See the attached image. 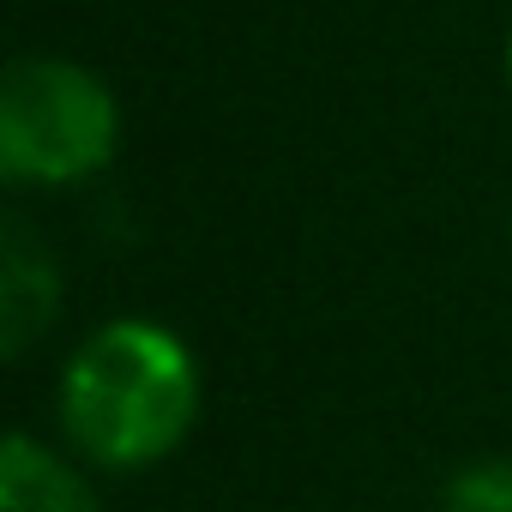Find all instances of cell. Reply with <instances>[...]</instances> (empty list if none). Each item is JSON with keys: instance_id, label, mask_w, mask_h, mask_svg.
<instances>
[{"instance_id": "3", "label": "cell", "mask_w": 512, "mask_h": 512, "mask_svg": "<svg viewBox=\"0 0 512 512\" xmlns=\"http://www.w3.org/2000/svg\"><path fill=\"white\" fill-rule=\"evenodd\" d=\"M55 308H61L55 260H49V247L13 217L7 223V241H0V350L25 356L49 332Z\"/></svg>"}, {"instance_id": "2", "label": "cell", "mask_w": 512, "mask_h": 512, "mask_svg": "<svg viewBox=\"0 0 512 512\" xmlns=\"http://www.w3.org/2000/svg\"><path fill=\"white\" fill-rule=\"evenodd\" d=\"M121 151L115 91L61 55H25L0 79V175L19 187H79Z\"/></svg>"}, {"instance_id": "1", "label": "cell", "mask_w": 512, "mask_h": 512, "mask_svg": "<svg viewBox=\"0 0 512 512\" xmlns=\"http://www.w3.org/2000/svg\"><path fill=\"white\" fill-rule=\"evenodd\" d=\"M55 410L85 464L151 470L199 422V362L157 320H109L67 356Z\"/></svg>"}, {"instance_id": "4", "label": "cell", "mask_w": 512, "mask_h": 512, "mask_svg": "<svg viewBox=\"0 0 512 512\" xmlns=\"http://www.w3.org/2000/svg\"><path fill=\"white\" fill-rule=\"evenodd\" d=\"M0 512H97L79 464L49 452L31 434H7L0 446Z\"/></svg>"}, {"instance_id": "6", "label": "cell", "mask_w": 512, "mask_h": 512, "mask_svg": "<svg viewBox=\"0 0 512 512\" xmlns=\"http://www.w3.org/2000/svg\"><path fill=\"white\" fill-rule=\"evenodd\" d=\"M506 85H512V37H506Z\"/></svg>"}, {"instance_id": "5", "label": "cell", "mask_w": 512, "mask_h": 512, "mask_svg": "<svg viewBox=\"0 0 512 512\" xmlns=\"http://www.w3.org/2000/svg\"><path fill=\"white\" fill-rule=\"evenodd\" d=\"M440 512H512V458H476V464H464L446 482Z\"/></svg>"}]
</instances>
